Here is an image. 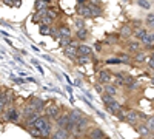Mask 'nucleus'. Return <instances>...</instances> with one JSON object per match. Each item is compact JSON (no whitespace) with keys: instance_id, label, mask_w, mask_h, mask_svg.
I'll list each match as a JSON object with an SVG mask.
<instances>
[{"instance_id":"nucleus-23","label":"nucleus","mask_w":154,"mask_h":139,"mask_svg":"<svg viewBox=\"0 0 154 139\" xmlns=\"http://www.w3.org/2000/svg\"><path fill=\"white\" fill-rule=\"evenodd\" d=\"M136 130H137L140 134H143V136L149 134V130L145 127V124H137V125H136Z\"/></svg>"},{"instance_id":"nucleus-15","label":"nucleus","mask_w":154,"mask_h":139,"mask_svg":"<svg viewBox=\"0 0 154 139\" xmlns=\"http://www.w3.org/2000/svg\"><path fill=\"white\" fill-rule=\"evenodd\" d=\"M140 42H137V40H130L126 43V49L128 51H131V53H137V51H140Z\"/></svg>"},{"instance_id":"nucleus-7","label":"nucleus","mask_w":154,"mask_h":139,"mask_svg":"<svg viewBox=\"0 0 154 139\" xmlns=\"http://www.w3.org/2000/svg\"><path fill=\"white\" fill-rule=\"evenodd\" d=\"M111 77H112V76H111V73L108 70H100L99 71V76H97V82L100 85L105 87V85H108L111 82Z\"/></svg>"},{"instance_id":"nucleus-2","label":"nucleus","mask_w":154,"mask_h":139,"mask_svg":"<svg viewBox=\"0 0 154 139\" xmlns=\"http://www.w3.org/2000/svg\"><path fill=\"white\" fill-rule=\"evenodd\" d=\"M102 100H103V104L108 108V111L109 113H114V115H117V111L122 108L117 100H116L114 97H111V96H108V94H105V93L102 94Z\"/></svg>"},{"instance_id":"nucleus-13","label":"nucleus","mask_w":154,"mask_h":139,"mask_svg":"<svg viewBox=\"0 0 154 139\" xmlns=\"http://www.w3.org/2000/svg\"><path fill=\"white\" fill-rule=\"evenodd\" d=\"M71 136V133H68L66 130H60L57 128L56 131H53V134L49 136V139H68Z\"/></svg>"},{"instance_id":"nucleus-29","label":"nucleus","mask_w":154,"mask_h":139,"mask_svg":"<svg viewBox=\"0 0 154 139\" xmlns=\"http://www.w3.org/2000/svg\"><path fill=\"white\" fill-rule=\"evenodd\" d=\"M40 34H51V27H48V25H40Z\"/></svg>"},{"instance_id":"nucleus-25","label":"nucleus","mask_w":154,"mask_h":139,"mask_svg":"<svg viewBox=\"0 0 154 139\" xmlns=\"http://www.w3.org/2000/svg\"><path fill=\"white\" fill-rule=\"evenodd\" d=\"M26 131L32 136V137H42V134H40V131H38L37 128H34V127H29V128H26Z\"/></svg>"},{"instance_id":"nucleus-10","label":"nucleus","mask_w":154,"mask_h":139,"mask_svg":"<svg viewBox=\"0 0 154 139\" xmlns=\"http://www.w3.org/2000/svg\"><path fill=\"white\" fill-rule=\"evenodd\" d=\"M83 118H85V115H83L80 110H72V111H69V119H71V122L74 124V127H75V124H79Z\"/></svg>"},{"instance_id":"nucleus-32","label":"nucleus","mask_w":154,"mask_h":139,"mask_svg":"<svg viewBox=\"0 0 154 139\" xmlns=\"http://www.w3.org/2000/svg\"><path fill=\"white\" fill-rule=\"evenodd\" d=\"M89 62V57H79V64L80 65H85V64H88Z\"/></svg>"},{"instance_id":"nucleus-26","label":"nucleus","mask_w":154,"mask_h":139,"mask_svg":"<svg viewBox=\"0 0 154 139\" xmlns=\"http://www.w3.org/2000/svg\"><path fill=\"white\" fill-rule=\"evenodd\" d=\"M145 57H146V56H145L143 51H137V53L134 54V60H136V62H145Z\"/></svg>"},{"instance_id":"nucleus-17","label":"nucleus","mask_w":154,"mask_h":139,"mask_svg":"<svg viewBox=\"0 0 154 139\" xmlns=\"http://www.w3.org/2000/svg\"><path fill=\"white\" fill-rule=\"evenodd\" d=\"M120 36L123 37V39H130V37L133 36V28H131V25H125V27H122Z\"/></svg>"},{"instance_id":"nucleus-33","label":"nucleus","mask_w":154,"mask_h":139,"mask_svg":"<svg viewBox=\"0 0 154 139\" xmlns=\"http://www.w3.org/2000/svg\"><path fill=\"white\" fill-rule=\"evenodd\" d=\"M96 90H97L99 93H102V94L105 93V90H103V85H100V84H97V85H96Z\"/></svg>"},{"instance_id":"nucleus-36","label":"nucleus","mask_w":154,"mask_h":139,"mask_svg":"<svg viewBox=\"0 0 154 139\" xmlns=\"http://www.w3.org/2000/svg\"><path fill=\"white\" fill-rule=\"evenodd\" d=\"M151 48H152V49H154V45H152V46H151ZM152 53H154V51H152Z\"/></svg>"},{"instance_id":"nucleus-37","label":"nucleus","mask_w":154,"mask_h":139,"mask_svg":"<svg viewBox=\"0 0 154 139\" xmlns=\"http://www.w3.org/2000/svg\"><path fill=\"white\" fill-rule=\"evenodd\" d=\"M105 139H111V137H105Z\"/></svg>"},{"instance_id":"nucleus-16","label":"nucleus","mask_w":154,"mask_h":139,"mask_svg":"<svg viewBox=\"0 0 154 139\" xmlns=\"http://www.w3.org/2000/svg\"><path fill=\"white\" fill-rule=\"evenodd\" d=\"M133 34H134V37H136V40H137V42H142L145 37H146L148 31H146L145 28H139V30H136Z\"/></svg>"},{"instance_id":"nucleus-6","label":"nucleus","mask_w":154,"mask_h":139,"mask_svg":"<svg viewBox=\"0 0 154 139\" xmlns=\"http://www.w3.org/2000/svg\"><path fill=\"white\" fill-rule=\"evenodd\" d=\"M32 110H35L37 113H40L45 107H46V102L45 100H42V99H38V97H34V99H29V102H26Z\"/></svg>"},{"instance_id":"nucleus-35","label":"nucleus","mask_w":154,"mask_h":139,"mask_svg":"<svg viewBox=\"0 0 154 139\" xmlns=\"http://www.w3.org/2000/svg\"><path fill=\"white\" fill-rule=\"evenodd\" d=\"M152 84H154V76H152Z\"/></svg>"},{"instance_id":"nucleus-22","label":"nucleus","mask_w":154,"mask_h":139,"mask_svg":"<svg viewBox=\"0 0 154 139\" xmlns=\"http://www.w3.org/2000/svg\"><path fill=\"white\" fill-rule=\"evenodd\" d=\"M145 127L149 130V131H154V116H148L145 119Z\"/></svg>"},{"instance_id":"nucleus-12","label":"nucleus","mask_w":154,"mask_h":139,"mask_svg":"<svg viewBox=\"0 0 154 139\" xmlns=\"http://www.w3.org/2000/svg\"><path fill=\"white\" fill-rule=\"evenodd\" d=\"M77 48H79V43H77L75 40H72V43H71L69 46H66V48H65V54H66V56H69L71 59L77 57Z\"/></svg>"},{"instance_id":"nucleus-4","label":"nucleus","mask_w":154,"mask_h":139,"mask_svg":"<svg viewBox=\"0 0 154 139\" xmlns=\"http://www.w3.org/2000/svg\"><path fill=\"white\" fill-rule=\"evenodd\" d=\"M45 116L49 119V121H57L59 119V116H60V108L57 107V105H54V104H51V105H48L46 108H45Z\"/></svg>"},{"instance_id":"nucleus-3","label":"nucleus","mask_w":154,"mask_h":139,"mask_svg":"<svg viewBox=\"0 0 154 139\" xmlns=\"http://www.w3.org/2000/svg\"><path fill=\"white\" fill-rule=\"evenodd\" d=\"M20 118H22V116H20V111H19L14 105L8 107V108L3 111V121H6V122H14V124H17Z\"/></svg>"},{"instance_id":"nucleus-19","label":"nucleus","mask_w":154,"mask_h":139,"mask_svg":"<svg viewBox=\"0 0 154 139\" xmlns=\"http://www.w3.org/2000/svg\"><path fill=\"white\" fill-rule=\"evenodd\" d=\"M114 81H116V85L123 87L125 85V73H116L114 74Z\"/></svg>"},{"instance_id":"nucleus-21","label":"nucleus","mask_w":154,"mask_h":139,"mask_svg":"<svg viewBox=\"0 0 154 139\" xmlns=\"http://www.w3.org/2000/svg\"><path fill=\"white\" fill-rule=\"evenodd\" d=\"M145 23H146L148 28H151V30L154 31V12H149V14H146Z\"/></svg>"},{"instance_id":"nucleus-5","label":"nucleus","mask_w":154,"mask_h":139,"mask_svg":"<svg viewBox=\"0 0 154 139\" xmlns=\"http://www.w3.org/2000/svg\"><path fill=\"white\" fill-rule=\"evenodd\" d=\"M77 12H79L80 17H83V19L93 17V11H91V8H89V5L85 3V2H79V5H77Z\"/></svg>"},{"instance_id":"nucleus-31","label":"nucleus","mask_w":154,"mask_h":139,"mask_svg":"<svg viewBox=\"0 0 154 139\" xmlns=\"http://www.w3.org/2000/svg\"><path fill=\"white\" fill-rule=\"evenodd\" d=\"M148 67H149L151 70H154V53L149 56V60H148Z\"/></svg>"},{"instance_id":"nucleus-20","label":"nucleus","mask_w":154,"mask_h":139,"mask_svg":"<svg viewBox=\"0 0 154 139\" xmlns=\"http://www.w3.org/2000/svg\"><path fill=\"white\" fill-rule=\"evenodd\" d=\"M142 43H143L145 46H152V45H154V31L146 34V37L142 40Z\"/></svg>"},{"instance_id":"nucleus-28","label":"nucleus","mask_w":154,"mask_h":139,"mask_svg":"<svg viewBox=\"0 0 154 139\" xmlns=\"http://www.w3.org/2000/svg\"><path fill=\"white\" fill-rule=\"evenodd\" d=\"M75 28H77V31L85 30V22H83V19H77V20H75Z\"/></svg>"},{"instance_id":"nucleus-11","label":"nucleus","mask_w":154,"mask_h":139,"mask_svg":"<svg viewBox=\"0 0 154 139\" xmlns=\"http://www.w3.org/2000/svg\"><path fill=\"white\" fill-rule=\"evenodd\" d=\"M91 54H93V48L86 45H79V48H77V57H89Z\"/></svg>"},{"instance_id":"nucleus-18","label":"nucleus","mask_w":154,"mask_h":139,"mask_svg":"<svg viewBox=\"0 0 154 139\" xmlns=\"http://www.w3.org/2000/svg\"><path fill=\"white\" fill-rule=\"evenodd\" d=\"M103 88H105V94H108V96H111V97H114L116 94H117V87H116V85L108 84V85H105Z\"/></svg>"},{"instance_id":"nucleus-9","label":"nucleus","mask_w":154,"mask_h":139,"mask_svg":"<svg viewBox=\"0 0 154 139\" xmlns=\"http://www.w3.org/2000/svg\"><path fill=\"white\" fill-rule=\"evenodd\" d=\"M139 119H140V113H139V111H136V110H128L126 118H125V121H126L128 124H131V125H137Z\"/></svg>"},{"instance_id":"nucleus-30","label":"nucleus","mask_w":154,"mask_h":139,"mask_svg":"<svg viewBox=\"0 0 154 139\" xmlns=\"http://www.w3.org/2000/svg\"><path fill=\"white\" fill-rule=\"evenodd\" d=\"M71 43H72V40L69 39V37H65V39H62V40H60V45H62V46H65V48L69 46Z\"/></svg>"},{"instance_id":"nucleus-27","label":"nucleus","mask_w":154,"mask_h":139,"mask_svg":"<svg viewBox=\"0 0 154 139\" xmlns=\"http://www.w3.org/2000/svg\"><path fill=\"white\" fill-rule=\"evenodd\" d=\"M86 37H88V31H86V28H85V30H80V31H77V39L85 40Z\"/></svg>"},{"instance_id":"nucleus-1","label":"nucleus","mask_w":154,"mask_h":139,"mask_svg":"<svg viewBox=\"0 0 154 139\" xmlns=\"http://www.w3.org/2000/svg\"><path fill=\"white\" fill-rule=\"evenodd\" d=\"M32 127L40 131L42 137H45V139H49V136L53 134V124H51V121H49L45 115L38 118V119L34 122Z\"/></svg>"},{"instance_id":"nucleus-34","label":"nucleus","mask_w":154,"mask_h":139,"mask_svg":"<svg viewBox=\"0 0 154 139\" xmlns=\"http://www.w3.org/2000/svg\"><path fill=\"white\" fill-rule=\"evenodd\" d=\"M139 5L143 6V8H149V3H146V2H139Z\"/></svg>"},{"instance_id":"nucleus-14","label":"nucleus","mask_w":154,"mask_h":139,"mask_svg":"<svg viewBox=\"0 0 154 139\" xmlns=\"http://www.w3.org/2000/svg\"><path fill=\"white\" fill-rule=\"evenodd\" d=\"M57 34H59V39H65V37L71 36V30H69V27H66V25H60V27L57 28Z\"/></svg>"},{"instance_id":"nucleus-24","label":"nucleus","mask_w":154,"mask_h":139,"mask_svg":"<svg viewBox=\"0 0 154 139\" xmlns=\"http://www.w3.org/2000/svg\"><path fill=\"white\" fill-rule=\"evenodd\" d=\"M48 8H49L48 2H35V9L37 11H43V9H48Z\"/></svg>"},{"instance_id":"nucleus-8","label":"nucleus","mask_w":154,"mask_h":139,"mask_svg":"<svg viewBox=\"0 0 154 139\" xmlns=\"http://www.w3.org/2000/svg\"><path fill=\"white\" fill-rule=\"evenodd\" d=\"M86 139H105L106 136H105V133L102 131L100 128H97V127H94V128H89L88 131H86Z\"/></svg>"}]
</instances>
